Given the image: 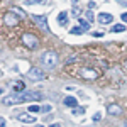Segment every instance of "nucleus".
I'll return each instance as SVG.
<instances>
[{
    "label": "nucleus",
    "instance_id": "f257e3e1",
    "mask_svg": "<svg viewBox=\"0 0 127 127\" xmlns=\"http://www.w3.org/2000/svg\"><path fill=\"white\" fill-rule=\"evenodd\" d=\"M42 95L37 93V92H15L14 95H9V97L3 98V103L5 105H17V103H22V102H36V100H41Z\"/></svg>",
    "mask_w": 127,
    "mask_h": 127
},
{
    "label": "nucleus",
    "instance_id": "f03ea898",
    "mask_svg": "<svg viewBox=\"0 0 127 127\" xmlns=\"http://www.w3.org/2000/svg\"><path fill=\"white\" fill-rule=\"evenodd\" d=\"M42 64L46 66V68H54L56 64H58V54L56 53H53V51H46L44 54H42Z\"/></svg>",
    "mask_w": 127,
    "mask_h": 127
},
{
    "label": "nucleus",
    "instance_id": "7ed1b4c3",
    "mask_svg": "<svg viewBox=\"0 0 127 127\" xmlns=\"http://www.w3.org/2000/svg\"><path fill=\"white\" fill-rule=\"evenodd\" d=\"M22 42L27 46V48H31V49H36L37 48V37L34 36V34H29V32H26V34H22Z\"/></svg>",
    "mask_w": 127,
    "mask_h": 127
},
{
    "label": "nucleus",
    "instance_id": "20e7f679",
    "mask_svg": "<svg viewBox=\"0 0 127 127\" xmlns=\"http://www.w3.org/2000/svg\"><path fill=\"white\" fill-rule=\"evenodd\" d=\"M80 76L85 80H97L98 78V73L92 68H81L80 69Z\"/></svg>",
    "mask_w": 127,
    "mask_h": 127
},
{
    "label": "nucleus",
    "instance_id": "39448f33",
    "mask_svg": "<svg viewBox=\"0 0 127 127\" xmlns=\"http://www.w3.org/2000/svg\"><path fill=\"white\" fill-rule=\"evenodd\" d=\"M27 76H29L31 80H34V81H41V80H44V71H41L39 68H32L29 69V73H27Z\"/></svg>",
    "mask_w": 127,
    "mask_h": 127
},
{
    "label": "nucleus",
    "instance_id": "423d86ee",
    "mask_svg": "<svg viewBox=\"0 0 127 127\" xmlns=\"http://www.w3.org/2000/svg\"><path fill=\"white\" fill-rule=\"evenodd\" d=\"M32 20L39 26V29L42 31H48V17H44V15H32Z\"/></svg>",
    "mask_w": 127,
    "mask_h": 127
},
{
    "label": "nucleus",
    "instance_id": "0eeeda50",
    "mask_svg": "<svg viewBox=\"0 0 127 127\" xmlns=\"http://www.w3.org/2000/svg\"><path fill=\"white\" fill-rule=\"evenodd\" d=\"M17 22H19V19L15 17V14H14V12H7V14H5V24H7V26L15 27V26H17Z\"/></svg>",
    "mask_w": 127,
    "mask_h": 127
},
{
    "label": "nucleus",
    "instance_id": "6e6552de",
    "mask_svg": "<svg viewBox=\"0 0 127 127\" xmlns=\"http://www.w3.org/2000/svg\"><path fill=\"white\" fill-rule=\"evenodd\" d=\"M112 20H114V15H112V14L103 12V14H100V15H98V22H100V24H110Z\"/></svg>",
    "mask_w": 127,
    "mask_h": 127
},
{
    "label": "nucleus",
    "instance_id": "1a4fd4ad",
    "mask_svg": "<svg viewBox=\"0 0 127 127\" xmlns=\"http://www.w3.org/2000/svg\"><path fill=\"white\" fill-rule=\"evenodd\" d=\"M17 119H19L20 122H26V124L36 122V117H34V115H31V112H29V114H20V115H19Z\"/></svg>",
    "mask_w": 127,
    "mask_h": 127
},
{
    "label": "nucleus",
    "instance_id": "9d476101",
    "mask_svg": "<svg viewBox=\"0 0 127 127\" xmlns=\"http://www.w3.org/2000/svg\"><path fill=\"white\" fill-rule=\"evenodd\" d=\"M63 103H64V105H68V107H73V108H75L76 105H78V100H76L75 97H64Z\"/></svg>",
    "mask_w": 127,
    "mask_h": 127
},
{
    "label": "nucleus",
    "instance_id": "9b49d317",
    "mask_svg": "<svg viewBox=\"0 0 127 127\" xmlns=\"http://www.w3.org/2000/svg\"><path fill=\"white\" fill-rule=\"evenodd\" d=\"M107 112L110 115H120V114H122V108L119 107V105H110V107L107 108Z\"/></svg>",
    "mask_w": 127,
    "mask_h": 127
},
{
    "label": "nucleus",
    "instance_id": "f8f14e48",
    "mask_svg": "<svg viewBox=\"0 0 127 127\" xmlns=\"http://www.w3.org/2000/svg\"><path fill=\"white\" fill-rule=\"evenodd\" d=\"M58 22L61 24V26H66V24H68V12H59Z\"/></svg>",
    "mask_w": 127,
    "mask_h": 127
},
{
    "label": "nucleus",
    "instance_id": "ddd939ff",
    "mask_svg": "<svg viewBox=\"0 0 127 127\" xmlns=\"http://www.w3.org/2000/svg\"><path fill=\"white\" fill-rule=\"evenodd\" d=\"M124 31H126V26L124 24H115L112 27V32H124Z\"/></svg>",
    "mask_w": 127,
    "mask_h": 127
},
{
    "label": "nucleus",
    "instance_id": "4468645a",
    "mask_svg": "<svg viewBox=\"0 0 127 127\" xmlns=\"http://www.w3.org/2000/svg\"><path fill=\"white\" fill-rule=\"evenodd\" d=\"M27 110H29L31 114H37V112H41V107H39V105H36V103H34V105H31V107L27 108Z\"/></svg>",
    "mask_w": 127,
    "mask_h": 127
},
{
    "label": "nucleus",
    "instance_id": "2eb2a0df",
    "mask_svg": "<svg viewBox=\"0 0 127 127\" xmlns=\"http://www.w3.org/2000/svg\"><path fill=\"white\" fill-rule=\"evenodd\" d=\"M90 24H92V22H90V20L80 19V26H81V27H83V29H88V27H90Z\"/></svg>",
    "mask_w": 127,
    "mask_h": 127
},
{
    "label": "nucleus",
    "instance_id": "dca6fc26",
    "mask_svg": "<svg viewBox=\"0 0 127 127\" xmlns=\"http://www.w3.org/2000/svg\"><path fill=\"white\" fill-rule=\"evenodd\" d=\"M51 110H53V107H51V105H42V107H41V112H44V114H49V112H51Z\"/></svg>",
    "mask_w": 127,
    "mask_h": 127
},
{
    "label": "nucleus",
    "instance_id": "f3484780",
    "mask_svg": "<svg viewBox=\"0 0 127 127\" xmlns=\"http://www.w3.org/2000/svg\"><path fill=\"white\" fill-rule=\"evenodd\" d=\"M85 29H81V27H73V29L69 31V34H81Z\"/></svg>",
    "mask_w": 127,
    "mask_h": 127
},
{
    "label": "nucleus",
    "instance_id": "a211bd4d",
    "mask_svg": "<svg viewBox=\"0 0 127 127\" xmlns=\"http://www.w3.org/2000/svg\"><path fill=\"white\" fill-rule=\"evenodd\" d=\"M14 90H15V92H20V90H24V85H22V83H15V85H14Z\"/></svg>",
    "mask_w": 127,
    "mask_h": 127
},
{
    "label": "nucleus",
    "instance_id": "6ab92c4d",
    "mask_svg": "<svg viewBox=\"0 0 127 127\" xmlns=\"http://www.w3.org/2000/svg\"><path fill=\"white\" fill-rule=\"evenodd\" d=\"M73 114H75V115H81V114H85V108L80 107L78 110H73Z\"/></svg>",
    "mask_w": 127,
    "mask_h": 127
},
{
    "label": "nucleus",
    "instance_id": "aec40b11",
    "mask_svg": "<svg viewBox=\"0 0 127 127\" xmlns=\"http://www.w3.org/2000/svg\"><path fill=\"white\" fill-rule=\"evenodd\" d=\"M29 5H32V3H44V0H26Z\"/></svg>",
    "mask_w": 127,
    "mask_h": 127
},
{
    "label": "nucleus",
    "instance_id": "412c9836",
    "mask_svg": "<svg viewBox=\"0 0 127 127\" xmlns=\"http://www.w3.org/2000/svg\"><path fill=\"white\" fill-rule=\"evenodd\" d=\"M87 20H90V22L93 20V12H92V10H88V12H87Z\"/></svg>",
    "mask_w": 127,
    "mask_h": 127
},
{
    "label": "nucleus",
    "instance_id": "4be33fe9",
    "mask_svg": "<svg viewBox=\"0 0 127 127\" xmlns=\"http://www.w3.org/2000/svg\"><path fill=\"white\" fill-rule=\"evenodd\" d=\"M100 119H102V114H100V112H97V114L93 115V120H100Z\"/></svg>",
    "mask_w": 127,
    "mask_h": 127
},
{
    "label": "nucleus",
    "instance_id": "5701e85b",
    "mask_svg": "<svg viewBox=\"0 0 127 127\" xmlns=\"http://www.w3.org/2000/svg\"><path fill=\"white\" fill-rule=\"evenodd\" d=\"M93 36H95V37H102V36H103V32H100V31H97V32H93Z\"/></svg>",
    "mask_w": 127,
    "mask_h": 127
},
{
    "label": "nucleus",
    "instance_id": "b1692460",
    "mask_svg": "<svg viewBox=\"0 0 127 127\" xmlns=\"http://www.w3.org/2000/svg\"><path fill=\"white\" fill-rule=\"evenodd\" d=\"M76 59H78L76 56H71V58H68V63H73V61H76Z\"/></svg>",
    "mask_w": 127,
    "mask_h": 127
},
{
    "label": "nucleus",
    "instance_id": "393cba45",
    "mask_svg": "<svg viewBox=\"0 0 127 127\" xmlns=\"http://www.w3.org/2000/svg\"><path fill=\"white\" fill-rule=\"evenodd\" d=\"M0 127H5V119H0Z\"/></svg>",
    "mask_w": 127,
    "mask_h": 127
},
{
    "label": "nucleus",
    "instance_id": "a878e982",
    "mask_svg": "<svg viewBox=\"0 0 127 127\" xmlns=\"http://www.w3.org/2000/svg\"><path fill=\"white\" fill-rule=\"evenodd\" d=\"M120 17H122V20H124V22H127V14H122Z\"/></svg>",
    "mask_w": 127,
    "mask_h": 127
},
{
    "label": "nucleus",
    "instance_id": "bb28decb",
    "mask_svg": "<svg viewBox=\"0 0 127 127\" xmlns=\"http://www.w3.org/2000/svg\"><path fill=\"white\" fill-rule=\"evenodd\" d=\"M51 127H61V124H53Z\"/></svg>",
    "mask_w": 127,
    "mask_h": 127
},
{
    "label": "nucleus",
    "instance_id": "cd10ccee",
    "mask_svg": "<svg viewBox=\"0 0 127 127\" xmlns=\"http://www.w3.org/2000/svg\"><path fill=\"white\" fill-rule=\"evenodd\" d=\"M71 2H73V5H75V3H76V2H78V0H71Z\"/></svg>",
    "mask_w": 127,
    "mask_h": 127
},
{
    "label": "nucleus",
    "instance_id": "c85d7f7f",
    "mask_svg": "<svg viewBox=\"0 0 127 127\" xmlns=\"http://www.w3.org/2000/svg\"><path fill=\"white\" fill-rule=\"evenodd\" d=\"M124 64H126V68H127V59H126V63H124Z\"/></svg>",
    "mask_w": 127,
    "mask_h": 127
},
{
    "label": "nucleus",
    "instance_id": "c756f323",
    "mask_svg": "<svg viewBox=\"0 0 127 127\" xmlns=\"http://www.w3.org/2000/svg\"><path fill=\"white\" fill-rule=\"evenodd\" d=\"M36 127H44V126H36Z\"/></svg>",
    "mask_w": 127,
    "mask_h": 127
},
{
    "label": "nucleus",
    "instance_id": "7c9ffc66",
    "mask_svg": "<svg viewBox=\"0 0 127 127\" xmlns=\"http://www.w3.org/2000/svg\"><path fill=\"white\" fill-rule=\"evenodd\" d=\"M126 127H127V122H126Z\"/></svg>",
    "mask_w": 127,
    "mask_h": 127
},
{
    "label": "nucleus",
    "instance_id": "2f4dec72",
    "mask_svg": "<svg viewBox=\"0 0 127 127\" xmlns=\"http://www.w3.org/2000/svg\"><path fill=\"white\" fill-rule=\"evenodd\" d=\"M119 2H122V0H119Z\"/></svg>",
    "mask_w": 127,
    "mask_h": 127
}]
</instances>
